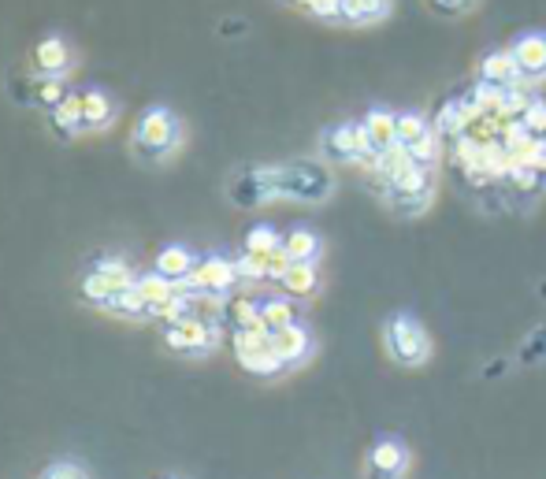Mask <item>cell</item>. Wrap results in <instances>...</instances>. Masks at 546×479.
<instances>
[{"label": "cell", "instance_id": "cell-36", "mask_svg": "<svg viewBox=\"0 0 546 479\" xmlns=\"http://www.w3.org/2000/svg\"><path fill=\"white\" fill-rule=\"evenodd\" d=\"M305 12L316 19H342V0H312Z\"/></svg>", "mask_w": 546, "mask_h": 479}, {"label": "cell", "instance_id": "cell-4", "mask_svg": "<svg viewBox=\"0 0 546 479\" xmlns=\"http://www.w3.org/2000/svg\"><path fill=\"white\" fill-rule=\"evenodd\" d=\"M387 350L398 364H424L431 353L428 331L413 316H390L387 320Z\"/></svg>", "mask_w": 546, "mask_h": 479}, {"label": "cell", "instance_id": "cell-6", "mask_svg": "<svg viewBox=\"0 0 546 479\" xmlns=\"http://www.w3.org/2000/svg\"><path fill=\"white\" fill-rule=\"evenodd\" d=\"M238 283V268L234 260L223 257H205L201 264H194V272L179 279V290L190 294V290H205V294H227L231 286Z\"/></svg>", "mask_w": 546, "mask_h": 479}, {"label": "cell", "instance_id": "cell-31", "mask_svg": "<svg viewBox=\"0 0 546 479\" xmlns=\"http://www.w3.org/2000/svg\"><path fill=\"white\" fill-rule=\"evenodd\" d=\"M520 123L532 130L535 138H546V101H543V97H532V101H528V108H524Z\"/></svg>", "mask_w": 546, "mask_h": 479}, {"label": "cell", "instance_id": "cell-33", "mask_svg": "<svg viewBox=\"0 0 546 479\" xmlns=\"http://www.w3.org/2000/svg\"><path fill=\"white\" fill-rule=\"evenodd\" d=\"M38 479H90V472L75 461H52L38 472Z\"/></svg>", "mask_w": 546, "mask_h": 479}, {"label": "cell", "instance_id": "cell-16", "mask_svg": "<svg viewBox=\"0 0 546 479\" xmlns=\"http://www.w3.org/2000/svg\"><path fill=\"white\" fill-rule=\"evenodd\" d=\"M67 64H71V52L60 38H41L34 45V67L41 75H60V71H67Z\"/></svg>", "mask_w": 546, "mask_h": 479}, {"label": "cell", "instance_id": "cell-8", "mask_svg": "<svg viewBox=\"0 0 546 479\" xmlns=\"http://www.w3.org/2000/svg\"><path fill=\"white\" fill-rule=\"evenodd\" d=\"M513 52V60L520 67V78H528V82H543L546 78V34L543 30H524L513 38L509 45Z\"/></svg>", "mask_w": 546, "mask_h": 479}, {"label": "cell", "instance_id": "cell-9", "mask_svg": "<svg viewBox=\"0 0 546 479\" xmlns=\"http://www.w3.org/2000/svg\"><path fill=\"white\" fill-rule=\"evenodd\" d=\"M409 468V450L398 439H379L368 454V472L372 479H402Z\"/></svg>", "mask_w": 546, "mask_h": 479}, {"label": "cell", "instance_id": "cell-5", "mask_svg": "<svg viewBox=\"0 0 546 479\" xmlns=\"http://www.w3.org/2000/svg\"><path fill=\"white\" fill-rule=\"evenodd\" d=\"M431 168L428 164H409L405 171H398L394 179L383 186V194L402 208V212H420L431 201Z\"/></svg>", "mask_w": 546, "mask_h": 479}, {"label": "cell", "instance_id": "cell-40", "mask_svg": "<svg viewBox=\"0 0 546 479\" xmlns=\"http://www.w3.org/2000/svg\"><path fill=\"white\" fill-rule=\"evenodd\" d=\"M168 479H175V476H168Z\"/></svg>", "mask_w": 546, "mask_h": 479}, {"label": "cell", "instance_id": "cell-7", "mask_svg": "<svg viewBox=\"0 0 546 479\" xmlns=\"http://www.w3.org/2000/svg\"><path fill=\"white\" fill-rule=\"evenodd\" d=\"M216 338H220L216 324L201 320V316H186L179 324H168V331H164V342L175 353H205L216 346Z\"/></svg>", "mask_w": 546, "mask_h": 479}, {"label": "cell", "instance_id": "cell-30", "mask_svg": "<svg viewBox=\"0 0 546 479\" xmlns=\"http://www.w3.org/2000/svg\"><path fill=\"white\" fill-rule=\"evenodd\" d=\"M93 268H97V272L108 275V279L116 283V290H127V286L138 283V279L130 275V268H127V264H123V260H108V257H101V260H97V264H93Z\"/></svg>", "mask_w": 546, "mask_h": 479}, {"label": "cell", "instance_id": "cell-22", "mask_svg": "<svg viewBox=\"0 0 546 479\" xmlns=\"http://www.w3.org/2000/svg\"><path fill=\"white\" fill-rule=\"evenodd\" d=\"M116 294H119L116 283H112V279H108L104 272H97V268H93V272L82 279V298L90 301V305H101V309H108V301L116 298Z\"/></svg>", "mask_w": 546, "mask_h": 479}, {"label": "cell", "instance_id": "cell-1", "mask_svg": "<svg viewBox=\"0 0 546 479\" xmlns=\"http://www.w3.org/2000/svg\"><path fill=\"white\" fill-rule=\"evenodd\" d=\"M134 145L149 160H164L179 145V119L171 116L168 108H149L142 123H138V130H134Z\"/></svg>", "mask_w": 546, "mask_h": 479}, {"label": "cell", "instance_id": "cell-35", "mask_svg": "<svg viewBox=\"0 0 546 479\" xmlns=\"http://www.w3.org/2000/svg\"><path fill=\"white\" fill-rule=\"evenodd\" d=\"M290 264H294V260H290V253H286L283 246L275 249V253H268V279H283V275L290 272Z\"/></svg>", "mask_w": 546, "mask_h": 479}, {"label": "cell", "instance_id": "cell-20", "mask_svg": "<svg viewBox=\"0 0 546 479\" xmlns=\"http://www.w3.org/2000/svg\"><path fill=\"white\" fill-rule=\"evenodd\" d=\"M283 249L290 253V260H316L320 257V234L298 227V231H290L283 238Z\"/></svg>", "mask_w": 546, "mask_h": 479}, {"label": "cell", "instance_id": "cell-37", "mask_svg": "<svg viewBox=\"0 0 546 479\" xmlns=\"http://www.w3.org/2000/svg\"><path fill=\"white\" fill-rule=\"evenodd\" d=\"M524 164L535 168L539 175H546V138H535L532 149H528V156H524Z\"/></svg>", "mask_w": 546, "mask_h": 479}, {"label": "cell", "instance_id": "cell-3", "mask_svg": "<svg viewBox=\"0 0 546 479\" xmlns=\"http://www.w3.org/2000/svg\"><path fill=\"white\" fill-rule=\"evenodd\" d=\"M324 153L338 164H353V160H364L368 168L376 164V145L368 138L364 123H338L324 134Z\"/></svg>", "mask_w": 546, "mask_h": 479}, {"label": "cell", "instance_id": "cell-11", "mask_svg": "<svg viewBox=\"0 0 546 479\" xmlns=\"http://www.w3.org/2000/svg\"><path fill=\"white\" fill-rule=\"evenodd\" d=\"M272 350L283 357V364H301L312 353V335L301 324H290L283 331H272Z\"/></svg>", "mask_w": 546, "mask_h": 479}, {"label": "cell", "instance_id": "cell-38", "mask_svg": "<svg viewBox=\"0 0 546 479\" xmlns=\"http://www.w3.org/2000/svg\"><path fill=\"white\" fill-rule=\"evenodd\" d=\"M431 4L446 15H461V12H472V8H476V0H431Z\"/></svg>", "mask_w": 546, "mask_h": 479}, {"label": "cell", "instance_id": "cell-27", "mask_svg": "<svg viewBox=\"0 0 546 479\" xmlns=\"http://www.w3.org/2000/svg\"><path fill=\"white\" fill-rule=\"evenodd\" d=\"M279 246H283V238H279L272 227H264V223L246 234V253H260V257H268V253H275Z\"/></svg>", "mask_w": 546, "mask_h": 479}, {"label": "cell", "instance_id": "cell-21", "mask_svg": "<svg viewBox=\"0 0 546 479\" xmlns=\"http://www.w3.org/2000/svg\"><path fill=\"white\" fill-rule=\"evenodd\" d=\"M82 119H86L90 130H101L112 119V101L101 90H86L82 93Z\"/></svg>", "mask_w": 546, "mask_h": 479}, {"label": "cell", "instance_id": "cell-17", "mask_svg": "<svg viewBox=\"0 0 546 479\" xmlns=\"http://www.w3.org/2000/svg\"><path fill=\"white\" fill-rule=\"evenodd\" d=\"M194 264H197L194 253H190L186 246H164L160 253H156V272L175 279V283L194 272Z\"/></svg>", "mask_w": 546, "mask_h": 479}, {"label": "cell", "instance_id": "cell-28", "mask_svg": "<svg viewBox=\"0 0 546 479\" xmlns=\"http://www.w3.org/2000/svg\"><path fill=\"white\" fill-rule=\"evenodd\" d=\"M428 119L420 116V112H402V116H398V142L402 145H413L416 138H424V134H428Z\"/></svg>", "mask_w": 546, "mask_h": 479}, {"label": "cell", "instance_id": "cell-25", "mask_svg": "<svg viewBox=\"0 0 546 479\" xmlns=\"http://www.w3.org/2000/svg\"><path fill=\"white\" fill-rule=\"evenodd\" d=\"M108 309L119 312V316H153V309H149V301L142 298L138 283L127 286V290H119L116 298L108 301Z\"/></svg>", "mask_w": 546, "mask_h": 479}, {"label": "cell", "instance_id": "cell-12", "mask_svg": "<svg viewBox=\"0 0 546 479\" xmlns=\"http://www.w3.org/2000/svg\"><path fill=\"white\" fill-rule=\"evenodd\" d=\"M480 82H494V86H517V82H520V67H517V60H513V52H509V49H494L491 56H483Z\"/></svg>", "mask_w": 546, "mask_h": 479}, {"label": "cell", "instance_id": "cell-2", "mask_svg": "<svg viewBox=\"0 0 546 479\" xmlns=\"http://www.w3.org/2000/svg\"><path fill=\"white\" fill-rule=\"evenodd\" d=\"M275 190L279 197H298V201H324L331 194V175L320 164H290L275 168Z\"/></svg>", "mask_w": 546, "mask_h": 479}, {"label": "cell", "instance_id": "cell-18", "mask_svg": "<svg viewBox=\"0 0 546 479\" xmlns=\"http://www.w3.org/2000/svg\"><path fill=\"white\" fill-rule=\"evenodd\" d=\"M390 15V0H342L346 23H379Z\"/></svg>", "mask_w": 546, "mask_h": 479}, {"label": "cell", "instance_id": "cell-14", "mask_svg": "<svg viewBox=\"0 0 546 479\" xmlns=\"http://www.w3.org/2000/svg\"><path fill=\"white\" fill-rule=\"evenodd\" d=\"M49 123L60 138H75L78 130L86 127V119H82V97H71V93H67L56 108H49Z\"/></svg>", "mask_w": 546, "mask_h": 479}, {"label": "cell", "instance_id": "cell-32", "mask_svg": "<svg viewBox=\"0 0 546 479\" xmlns=\"http://www.w3.org/2000/svg\"><path fill=\"white\" fill-rule=\"evenodd\" d=\"M234 268H238V279H268V257H260V253H246V257L234 260Z\"/></svg>", "mask_w": 546, "mask_h": 479}, {"label": "cell", "instance_id": "cell-23", "mask_svg": "<svg viewBox=\"0 0 546 479\" xmlns=\"http://www.w3.org/2000/svg\"><path fill=\"white\" fill-rule=\"evenodd\" d=\"M294 316H298V312H294V305H290L286 298H272V301L260 305V320H264L268 331H283V327L298 324Z\"/></svg>", "mask_w": 546, "mask_h": 479}, {"label": "cell", "instance_id": "cell-19", "mask_svg": "<svg viewBox=\"0 0 546 479\" xmlns=\"http://www.w3.org/2000/svg\"><path fill=\"white\" fill-rule=\"evenodd\" d=\"M138 290H142V298L149 301V309H156V305H164V301H171L175 294H179V283L175 279H168V275H142L138 279Z\"/></svg>", "mask_w": 546, "mask_h": 479}, {"label": "cell", "instance_id": "cell-10", "mask_svg": "<svg viewBox=\"0 0 546 479\" xmlns=\"http://www.w3.org/2000/svg\"><path fill=\"white\" fill-rule=\"evenodd\" d=\"M231 197L242 208H253V205H260V201H272V197H279V190H275V168L246 171L242 179H234Z\"/></svg>", "mask_w": 546, "mask_h": 479}, {"label": "cell", "instance_id": "cell-34", "mask_svg": "<svg viewBox=\"0 0 546 479\" xmlns=\"http://www.w3.org/2000/svg\"><path fill=\"white\" fill-rule=\"evenodd\" d=\"M528 101H532V97H528V93H520L517 86H509L506 90V97H502V112H498V116L502 119H509V116H524V108H528Z\"/></svg>", "mask_w": 546, "mask_h": 479}, {"label": "cell", "instance_id": "cell-13", "mask_svg": "<svg viewBox=\"0 0 546 479\" xmlns=\"http://www.w3.org/2000/svg\"><path fill=\"white\" fill-rule=\"evenodd\" d=\"M279 283H283V290L290 294V298H309V294H316V286H320L316 260H294L290 272H286Z\"/></svg>", "mask_w": 546, "mask_h": 479}, {"label": "cell", "instance_id": "cell-26", "mask_svg": "<svg viewBox=\"0 0 546 479\" xmlns=\"http://www.w3.org/2000/svg\"><path fill=\"white\" fill-rule=\"evenodd\" d=\"M227 316H231L234 327H264V320H260V305L249 298H234L231 305H227Z\"/></svg>", "mask_w": 546, "mask_h": 479}, {"label": "cell", "instance_id": "cell-24", "mask_svg": "<svg viewBox=\"0 0 546 479\" xmlns=\"http://www.w3.org/2000/svg\"><path fill=\"white\" fill-rule=\"evenodd\" d=\"M238 364L246 368V372H253V376H279L286 364L283 357L268 346V350H257V353H246V357H238Z\"/></svg>", "mask_w": 546, "mask_h": 479}, {"label": "cell", "instance_id": "cell-39", "mask_svg": "<svg viewBox=\"0 0 546 479\" xmlns=\"http://www.w3.org/2000/svg\"><path fill=\"white\" fill-rule=\"evenodd\" d=\"M286 4H294V8H309L312 0H286Z\"/></svg>", "mask_w": 546, "mask_h": 479}, {"label": "cell", "instance_id": "cell-29", "mask_svg": "<svg viewBox=\"0 0 546 479\" xmlns=\"http://www.w3.org/2000/svg\"><path fill=\"white\" fill-rule=\"evenodd\" d=\"M409 156H413V164H435L439 160V134L435 130H428L424 138H416L413 145H409Z\"/></svg>", "mask_w": 546, "mask_h": 479}, {"label": "cell", "instance_id": "cell-15", "mask_svg": "<svg viewBox=\"0 0 546 479\" xmlns=\"http://www.w3.org/2000/svg\"><path fill=\"white\" fill-rule=\"evenodd\" d=\"M364 130H368V138L376 145V153H383V149H390V145L398 142V116L387 112V108H372L364 116Z\"/></svg>", "mask_w": 546, "mask_h": 479}]
</instances>
